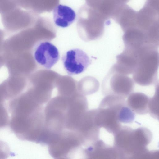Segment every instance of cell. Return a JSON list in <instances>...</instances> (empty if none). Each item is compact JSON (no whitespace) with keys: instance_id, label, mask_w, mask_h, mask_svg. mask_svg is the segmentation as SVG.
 Returning <instances> with one entry per match:
<instances>
[{"instance_id":"3957f363","label":"cell","mask_w":159,"mask_h":159,"mask_svg":"<svg viewBox=\"0 0 159 159\" xmlns=\"http://www.w3.org/2000/svg\"><path fill=\"white\" fill-rule=\"evenodd\" d=\"M114 134L113 147L119 158H142L145 152L134 129L121 127Z\"/></svg>"},{"instance_id":"8fae6325","label":"cell","mask_w":159,"mask_h":159,"mask_svg":"<svg viewBox=\"0 0 159 159\" xmlns=\"http://www.w3.org/2000/svg\"><path fill=\"white\" fill-rule=\"evenodd\" d=\"M127 98V104L135 113L139 115L149 113L150 98L147 95L140 92L132 93Z\"/></svg>"},{"instance_id":"277c9868","label":"cell","mask_w":159,"mask_h":159,"mask_svg":"<svg viewBox=\"0 0 159 159\" xmlns=\"http://www.w3.org/2000/svg\"><path fill=\"white\" fill-rule=\"evenodd\" d=\"M103 18L97 10L85 4L80 8L78 12V30L85 34L90 39L100 38L104 32L105 24Z\"/></svg>"},{"instance_id":"4fadbf2b","label":"cell","mask_w":159,"mask_h":159,"mask_svg":"<svg viewBox=\"0 0 159 159\" xmlns=\"http://www.w3.org/2000/svg\"><path fill=\"white\" fill-rule=\"evenodd\" d=\"M155 92L154 96L150 98L149 113L153 118L159 119V84L155 85Z\"/></svg>"},{"instance_id":"8992f818","label":"cell","mask_w":159,"mask_h":159,"mask_svg":"<svg viewBox=\"0 0 159 159\" xmlns=\"http://www.w3.org/2000/svg\"><path fill=\"white\" fill-rule=\"evenodd\" d=\"M39 16V14L23 10L19 6L1 14V20L4 26L7 30L11 31L31 26Z\"/></svg>"},{"instance_id":"30bf717a","label":"cell","mask_w":159,"mask_h":159,"mask_svg":"<svg viewBox=\"0 0 159 159\" xmlns=\"http://www.w3.org/2000/svg\"><path fill=\"white\" fill-rule=\"evenodd\" d=\"M59 2L60 0H17L20 7L38 14L52 11Z\"/></svg>"},{"instance_id":"5bb4252c","label":"cell","mask_w":159,"mask_h":159,"mask_svg":"<svg viewBox=\"0 0 159 159\" xmlns=\"http://www.w3.org/2000/svg\"><path fill=\"white\" fill-rule=\"evenodd\" d=\"M135 118V113L129 107L127 104L123 106L118 113V119L120 123H132Z\"/></svg>"},{"instance_id":"ba28073f","label":"cell","mask_w":159,"mask_h":159,"mask_svg":"<svg viewBox=\"0 0 159 159\" xmlns=\"http://www.w3.org/2000/svg\"><path fill=\"white\" fill-rule=\"evenodd\" d=\"M60 57L57 48L48 41L40 43L36 48L34 52L36 61L48 69L51 68L57 62Z\"/></svg>"},{"instance_id":"2e32d148","label":"cell","mask_w":159,"mask_h":159,"mask_svg":"<svg viewBox=\"0 0 159 159\" xmlns=\"http://www.w3.org/2000/svg\"><path fill=\"white\" fill-rule=\"evenodd\" d=\"M100 0H85L86 4L90 7H93L97 5Z\"/></svg>"},{"instance_id":"7a4b0ae2","label":"cell","mask_w":159,"mask_h":159,"mask_svg":"<svg viewBox=\"0 0 159 159\" xmlns=\"http://www.w3.org/2000/svg\"><path fill=\"white\" fill-rule=\"evenodd\" d=\"M127 104L125 98L115 95L105 96L96 109L95 121L100 128L114 134L121 128L118 114L121 108Z\"/></svg>"},{"instance_id":"7c38bea8","label":"cell","mask_w":159,"mask_h":159,"mask_svg":"<svg viewBox=\"0 0 159 159\" xmlns=\"http://www.w3.org/2000/svg\"><path fill=\"white\" fill-rule=\"evenodd\" d=\"M76 15L70 7L66 5H58L54 9V22L58 26L66 27L75 20Z\"/></svg>"},{"instance_id":"6da1fadb","label":"cell","mask_w":159,"mask_h":159,"mask_svg":"<svg viewBox=\"0 0 159 159\" xmlns=\"http://www.w3.org/2000/svg\"><path fill=\"white\" fill-rule=\"evenodd\" d=\"M136 50L137 63L132 74L134 82L143 86L156 85L159 83L158 49L144 47Z\"/></svg>"},{"instance_id":"52a82bcc","label":"cell","mask_w":159,"mask_h":159,"mask_svg":"<svg viewBox=\"0 0 159 159\" xmlns=\"http://www.w3.org/2000/svg\"><path fill=\"white\" fill-rule=\"evenodd\" d=\"M61 60L65 70L70 75L84 72L91 62L87 53L78 48L67 51L62 56Z\"/></svg>"},{"instance_id":"9c48e42d","label":"cell","mask_w":159,"mask_h":159,"mask_svg":"<svg viewBox=\"0 0 159 159\" xmlns=\"http://www.w3.org/2000/svg\"><path fill=\"white\" fill-rule=\"evenodd\" d=\"M84 157L91 159H118V154L114 147L106 144L99 139L84 149Z\"/></svg>"},{"instance_id":"5b68a950","label":"cell","mask_w":159,"mask_h":159,"mask_svg":"<svg viewBox=\"0 0 159 159\" xmlns=\"http://www.w3.org/2000/svg\"><path fill=\"white\" fill-rule=\"evenodd\" d=\"M134 86L133 80L112 66L103 80L102 90L105 96L113 95L126 98L132 93Z\"/></svg>"},{"instance_id":"9a60e30c","label":"cell","mask_w":159,"mask_h":159,"mask_svg":"<svg viewBox=\"0 0 159 159\" xmlns=\"http://www.w3.org/2000/svg\"><path fill=\"white\" fill-rule=\"evenodd\" d=\"M10 154L9 148L7 144L0 140V159L6 158Z\"/></svg>"}]
</instances>
